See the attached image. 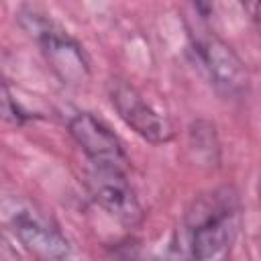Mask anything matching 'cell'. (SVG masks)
I'll return each mask as SVG.
<instances>
[{"label":"cell","mask_w":261,"mask_h":261,"mask_svg":"<svg viewBox=\"0 0 261 261\" xmlns=\"http://www.w3.org/2000/svg\"><path fill=\"white\" fill-rule=\"evenodd\" d=\"M241 228V200L220 186L194 198L186 212V261H228Z\"/></svg>","instance_id":"obj_1"},{"label":"cell","mask_w":261,"mask_h":261,"mask_svg":"<svg viewBox=\"0 0 261 261\" xmlns=\"http://www.w3.org/2000/svg\"><path fill=\"white\" fill-rule=\"evenodd\" d=\"M20 27L39 43L53 73L67 86H82L90 80V61L84 47L53 18L37 8L18 12Z\"/></svg>","instance_id":"obj_2"},{"label":"cell","mask_w":261,"mask_h":261,"mask_svg":"<svg viewBox=\"0 0 261 261\" xmlns=\"http://www.w3.org/2000/svg\"><path fill=\"white\" fill-rule=\"evenodd\" d=\"M4 218L16 241L39 261H69V239L39 206L22 198H6Z\"/></svg>","instance_id":"obj_3"},{"label":"cell","mask_w":261,"mask_h":261,"mask_svg":"<svg viewBox=\"0 0 261 261\" xmlns=\"http://www.w3.org/2000/svg\"><path fill=\"white\" fill-rule=\"evenodd\" d=\"M192 51L212 86L226 98H241L249 90V71L234 49L220 37L200 31L192 37Z\"/></svg>","instance_id":"obj_4"},{"label":"cell","mask_w":261,"mask_h":261,"mask_svg":"<svg viewBox=\"0 0 261 261\" xmlns=\"http://www.w3.org/2000/svg\"><path fill=\"white\" fill-rule=\"evenodd\" d=\"M108 96H110V102H112L114 110L118 112V116L139 137H143L145 141H149L153 145L171 141V137H173L171 122L167 120V116H163L159 110H155L135 86H130L128 82L118 80V77L110 80Z\"/></svg>","instance_id":"obj_5"},{"label":"cell","mask_w":261,"mask_h":261,"mask_svg":"<svg viewBox=\"0 0 261 261\" xmlns=\"http://www.w3.org/2000/svg\"><path fill=\"white\" fill-rule=\"evenodd\" d=\"M67 128L92 167L128 171V157L120 139L98 116L92 112H75L69 116Z\"/></svg>","instance_id":"obj_6"},{"label":"cell","mask_w":261,"mask_h":261,"mask_svg":"<svg viewBox=\"0 0 261 261\" xmlns=\"http://www.w3.org/2000/svg\"><path fill=\"white\" fill-rule=\"evenodd\" d=\"M86 186L92 200L124 226H137L143 220V206L126 177V171L90 167Z\"/></svg>","instance_id":"obj_7"},{"label":"cell","mask_w":261,"mask_h":261,"mask_svg":"<svg viewBox=\"0 0 261 261\" xmlns=\"http://www.w3.org/2000/svg\"><path fill=\"white\" fill-rule=\"evenodd\" d=\"M190 149L194 159L202 161L200 165H214L218 163V141L214 126L206 120H196L190 128Z\"/></svg>","instance_id":"obj_8"},{"label":"cell","mask_w":261,"mask_h":261,"mask_svg":"<svg viewBox=\"0 0 261 261\" xmlns=\"http://www.w3.org/2000/svg\"><path fill=\"white\" fill-rule=\"evenodd\" d=\"M2 261H20L16 249L10 245V241L6 237L2 239Z\"/></svg>","instance_id":"obj_9"},{"label":"cell","mask_w":261,"mask_h":261,"mask_svg":"<svg viewBox=\"0 0 261 261\" xmlns=\"http://www.w3.org/2000/svg\"><path fill=\"white\" fill-rule=\"evenodd\" d=\"M139 261H173V259H169L167 255H151V257H147V259H139Z\"/></svg>","instance_id":"obj_10"},{"label":"cell","mask_w":261,"mask_h":261,"mask_svg":"<svg viewBox=\"0 0 261 261\" xmlns=\"http://www.w3.org/2000/svg\"><path fill=\"white\" fill-rule=\"evenodd\" d=\"M259 194H261V184H259Z\"/></svg>","instance_id":"obj_11"}]
</instances>
